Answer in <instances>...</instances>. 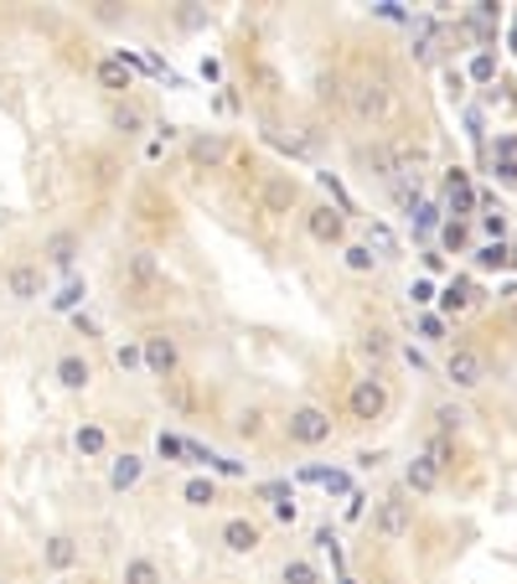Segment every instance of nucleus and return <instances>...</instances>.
Masks as SVG:
<instances>
[{
    "mask_svg": "<svg viewBox=\"0 0 517 584\" xmlns=\"http://www.w3.org/2000/svg\"><path fill=\"white\" fill-rule=\"evenodd\" d=\"M486 378H492V357H486L482 346L455 342V346L446 352V383H450V388L471 394V388H482Z\"/></svg>",
    "mask_w": 517,
    "mask_h": 584,
    "instance_id": "1a4fd4ad",
    "label": "nucleus"
},
{
    "mask_svg": "<svg viewBox=\"0 0 517 584\" xmlns=\"http://www.w3.org/2000/svg\"><path fill=\"white\" fill-rule=\"evenodd\" d=\"M316 181H321V191H327V202L337 207V212H342L346 223H352V212H358V202H352V191H346V187H342V181H337V176H331V172H321V176H316Z\"/></svg>",
    "mask_w": 517,
    "mask_h": 584,
    "instance_id": "2f4dec72",
    "label": "nucleus"
},
{
    "mask_svg": "<svg viewBox=\"0 0 517 584\" xmlns=\"http://www.w3.org/2000/svg\"><path fill=\"white\" fill-rule=\"evenodd\" d=\"M182 151H187V166L191 172H228V161H233V140L223 130H191L182 140Z\"/></svg>",
    "mask_w": 517,
    "mask_h": 584,
    "instance_id": "f8f14e48",
    "label": "nucleus"
},
{
    "mask_svg": "<svg viewBox=\"0 0 517 584\" xmlns=\"http://www.w3.org/2000/svg\"><path fill=\"white\" fill-rule=\"evenodd\" d=\"M270 513H275V522H279V528H295V522H300V502H295V497H285V502H275Z\"/></svg>",
    "mask_w": 517,
    "mask_h": 584,
    "instance_id": "58836bf2",
    "label": "nucleus"
},
{
    "mask_svg": "<svg viewBox=\"0 0 517 584\" xmlns=\"http://www.w3.org/2000/svg\"><path fill=\"white\" fill-rule=\"evenodd\" d=\"M202 84H223V63H218V57H202Z\"/></svg>",
    "mask_w": 517,
    "mask_h": 584,
    "instance_id": "37998d69",
    "label": "nucleus"
},
{
    "mask_svg": "<svg viewBox=\"0 0 517 584\" xmlns=\"http://www.w3.org/2000/svg\"><path fill=\"white\" fill-rule=\"evenodd\" d=\"M513 264H517V249H513Z\"/></svg>",
    "mask_w": 517,
    "mask_h": 584,
    "instance_id": "8fccbe9b",
    "label": "nucleus"
},
{
    "mask_svg": "<svg viewBox=\"0 0 517 584\" xmlns=\"http://www.w3.org/2000/svg\"><path fill=\"white\" fill-rule=\"evenodd\" d=\"M114 367H120L124 378H145V357H140V337H124V342H114Z\"/></svg>",
    "mask_w": 517,
    "mask_h": 584,
    "instance_id": "7c9ffc66",
    "label": "nucleus"
},
{
    "mask_svg": "<svg viewBox=\"0 0 517 584\" xmlns=\"http://www.w3.org/2000/svg\"><path fill=\"white\" fill-rule=\"evenodd\" d=\"M388 409H394V388H388V378H383V373H358V378L346 383V398H342L346 425H358V430L383 425V419H388Z\"/></svg>",
    "mask_w": 517,
    "mask_h": 584,
    "instance_id": "20e7f679",
    "label": "nucleus"
},
{
    "mask_svg": "<svg viewBox=\"0 0 517 584\" xmlns=\"http://www.w3.org/2000/svg\"><path fill=\"white\" fill-rule=\"evenodd\" d=\"M140 357H145V378L176 383L182 367H187V346H182V337L166 321H151V327L140 331Z\"/></svg>",
    "mask_w": 517,
    "mask_h": 584,
    "instance_id": "39448f33",
    "label": "nucleus"
},
{
    "mask_svg": "<svg viewBox=\"0 0 517 584\" xmlns=\"http://www.w3.org/2000/svg\"><path fill=\"white\" fill-rule=\"evenodd\" d=\"M99 378V362L88 357L84 346H63L57 357H52V383L63 388V394H88Z\"/></svg>",
    "mask_w": 517,
    "mask_h": 584,
    "instance_id": "4468645a",
    "label": "nucleus"
},
{
    "mask_svg": "<svg viewBox=\"0 0 517 584\" xmlns=\"http://www.w3.org/2000/svg\"><path fill=\"white\" fill-rule=\"evenodd\" d=\"M316 549H331V553H337V528H331V522H321V528H316Z\"/></svg>",
    "mask_w": 517,
    "mask_h": 584,
    "instance_id": "c03bdc74",
    "label": "nucleus"
},
{
    "mask_svg": "<svg viewBox=\"0 0 517 584\" xmlns=\"http://www.w3.org/2000/svg\"><path fill=\"white\" fill-rule=\"evenodd\" d=\"M404 362H409V367H419V373L430 367V362H425V352H414V346H404Z\"/></svg>",
    "mask_w": 517,
    "mask_h": 584,
    "instance_id": "a18cd8bd",
    "label": "nucleus"
},
{
    "mask_svg": "<svg viewBox=\"0 0 517 584\" xmlns=\"http://www.w3.org/2000/svg\"><path fill=\"white\" fill-rule=\"evenodd\" d=\"M367 249H373V254L383 258V264H388V258H404V249H398V233L388 223H367Z\"/></svg>",
    "mask_w": 517,
    "mask_h": 584,
    "instance_id": "c756f323",
    "label": "nucleus"
},
{
    "mask_svg": "<svg viewBox=\"0 0 517 584\" xmlns=\"http://www.w3.org/2000/svg\"><path fill=\"white\" fill-rule=\"evenodd\" d=\"M471 78H476V84H492V78H497V57H492V52H482V57L471 63Z\"/></svg>",
    "mask_w": 517,
    "mask_h": 584,
    "instance_id": "79ce46f5",
    "label": "nucleus"
},
{
    "mask_svg": "<svg viewBox=\"0 0 517 584\" xmlns=\"http://www.w3.org/2000/svg\"><path fill=\"white\" fill-rule=\"evenodd\" d=\"M114 290L124 310H166L172 300V275L151 243H130L114 254Z\"/></svg>",
    "mask_w": 517,
    "mask_h": 584,
    "instance_id": "f257e3e1",
    "label": "nucleus"
},
{
    "mask_svg": "<svg viewBox=\"0 0 517 584\" xmlns=\"http://www.w3.org/2000/svg\"><path fill=\"white\" fill-rule=\"evenodd\" d=\"M300 207H306V197H300V181H295L290 172H270L258 181V212H264L270 223H285Z\"/></svg>",
    "mask_w": 517,
    "mask_h": 584,
    "instance_id": "9d476101",
    "label": "nucleus"
},
{
    "mask_svg": "<svg viewBox=\"0 0 517 584\" xmlns=\"http://www.w3.org/2000/svg\"><path fill=\"white\" fill-rule=\"evenodd\" d=\"M264 543H270V528L254 513H228L218 522V549L228 559H254V553H264Z\"/></svg>",
    "mask_w": 517,
    "mask_h": 584,
    "instance_id": "0eeeda50",
    "label": "nucleus"
},
{
    "mask_svg": "<svg viewBox=\"0 0 517 584\" xmlns=\"http://www.w3.org/2000/svg\"><path fill=\"white\" fill-rule=\"evenodd\" d=\"M440 239H446V249H455V254H461V249H465V223H461V218L440 223Z\"/></svg>",
    "mask_w": 517,
    "mask_h": 584,
    "instance_id": "a19ab883",
    "label": "nucleus"
},
{
    "mask_svg": "<svg viewBox=\"0 0 517 584\" xmlns=\"http://www.w3.org/2000/svg\"><path fill=\"white\" fill-rule=\"evenodd\" d=\"M337 254H342V269H346V275H378V269H383V258L373 254V249H367L362 239H346Z\"/></svg>",
    "mask_w": 517,
    "mask_h": 584,
    "instance_id": "cd10ccee",
    "label": "nucleus"
},
{
    "mask_svg": "<svg viewBox=\"0 0 517 584\" xmlns=\"http://www.w3.org/2000/svg\"><path fill=\"white\" fill-rule=\"evenodd\" d=\"M461 430H465L461 404H435V434H461Z\"/></svg>",
    "mask_w": 517,
    "mask_h": 584,
    "instance_id": "72a5a7b5",
    "label": "nucleus"
},
{
    "mask_svg": "<svg viewBox=\"0 0 517 584\" xmlns=\"http://www.w3.org/2000/svg\"><path fill=\"white\" fill-rule=\"evenodd\" d=\"M440 476H446V471H440V465L419 450V455L404 465V492H409L414 502H425V497H435V492H440Z\"/></svg>",
    "mask_w": 517,
    "mask_h": 584,
    "instance_id": "6ab92c4d",
    "label": "nucleus"
},
{
    "mask_svg": "<svg viewBox=\"0 0 517 584\" xmlns=\"http://www.w3.org/2000/svg\"><path fill=\"white\" fill-rule=\"evenodd\" d=\"M513 52H517V21H513Z\"/></svg>",
    "mask_w": 517,
    "mask_h": 584,
    "instance_id": "de8ad7c7",
    "label": "nucleus"
},
{
    "mask_svg": "<svg viewBox=\"0 0 517 584\" xmlns=\"http://www.w3.org/2000/svg\"><path fill=\"white\" fill-rule=\"evenodd\" d=\"M6 300H11V306L47 300V269H42L36 258H11V264H6Z\"/></svg>",
    "mask_w": 517,
    "mask_h": 584,
    "instance_id": "2eb2a0df",
    "label": "nucleus"
},
{
    "mask_svg": "<svg viewBox=\"0 0 517 584\" xmlns=\"http://www.w3.org/2000/svg\"><path fill=\"white\" fill-rule=\"evenodd\" d=\"M476 306V285L471 279H450L446 290H440V310L446 316H461V310H471Z\"/></svg>",
    "mask_w": 517,
    "mask_h": 584,
    "instance_id": "c85d7f7f",
    "label": "nucleus"
},
{
    "mask_svg": "<svg viewBox=\"0 0 517 584\" xmlns=\"http://www.w3.org/2000/svg\"><path fill=\"white\" fill-rule=\"evenodd\" d=\"M103 124H109V135L140 140L145 130H151V114H145L135 99H109V109H103Z\"/></svg>",
    "mask_w": 517,
    "mask_h": 584,
    "instance_id": "f3484780",
    "label": "nucleus"
},
{
    "mask_svg": "<svg viewBox=\"0 0 517 584\" xmlns=\"http://www.w3.org/2000/svg\"><path fill=\"white\" fill-rule=\"evenodd\" d=\"M337 584H358V580H352V574H342V580H337Z\"/></svg>",
    "mask_w": 517,
    "mask_h": 584,
    "instance_id": "49530a36",
    "label": "nucleus"
},
{
    "mask_svg": "<svg viewBox=\"0 0 517 584\" xmlns=\"http://www.w3.org/2000/svg\"><path fill=\"white\" fill-rule=\"evenodd\" d=\"M414 331H419L425 342H446V316H435V310H425V316L414 321Z\"/></svg>",
    "mask_w": 517,
    "mask_h": 584,
    "instance_id": "c9c22d12",
    "label": "nucleus"
},
{
    "mask_svg": "<svg viewBox=\"0 0 517 584\" xmlns=\"http://www.w3.org/2000/svg\"><path fill=\"white\" fill-rule=\"evenodd\" d=\"M78 564H84V538L73 533V528L42 533V569H47V580H68Z\"/></svg>",
    "mask_w": 517,
    "mask_h": 584,
    "instance_id": "ddd939ff",
    "label": "nucleus"
},
{
    "mask_svg": "<svg viewBox=\"0 0 517 584\" xmlns=\"http://www.w3.org/2000/svg\"><path fill=\"white\" fill-rule=\"evenodd\" d=\"M114 584H166V564L155 553H130L120 564V580Z\"/></svg>",
    "mask_w": 517,
    "mask_h": 584,
    "instance_id": "b1692460",
    "label": "nucleus"
},
{
    "mask_svg": "<svg viewBox=\"0 0 517 584\" xmlns=\"http://www.w3.org/2000/svg\"><path fill=\"white\" fill-rule=\"evenodd\" d=\"M367 528H373L378 543H404V538L414 533V497L404 492V486H398V492H383V497L373 502Z\"/></svg>",
    "mask_w": 517,
    "mask_h": 584,
    "instance_id": "423d86ee",
    "label": "nucleus"
},
{
    "mask_svg": "<svg viewBox=\"0 0 517 584\" xmlns=\"http://www.w3.org/2000/svg\"><path fill=\"white\" fill-rule=\"evenodd\" d=\"M513 264V249L507 243H482L476 249V269H507Z\"/></svg>",
    "mask_w": 517,
    "mask_h": 584,
    "instance_id": "f704fd0d",
    "label": "nucleus"
},
{
    "mask_svg": "<svg viewBox=\"0 0 517 584\" xmlns=\"http://www.w3.org/2000/svg\"><path fill=\"white\" fill-rule=\"evenodd\" d=\"M109 445H114V440H109V425H103V419H78V425H73V450H78L84 461H109Z\"/></svg>",
    "mask_w": 517,
    "mask_h": 584,
    "instance_id": "412c9836",
    "label": "nucleus"
},
{
    "mask_svg": "<svg viewBox=\"0 0 517 584\" xmlns=\"http://www.w3.org/2000/svg\"><path fill=\"white\" fill-rule=\"evenodd\" d=\"M68 321H73V331H78V337H84V342H103L99 321H94V316H88V310H78V316H68Z\"/></svg>",
    "mask_w": 517,
    "mask_h": 584,
    "instance_id": "4c0bfd02",
    "label": "nucleus"
},
{
    "mask_svg": "<svg viewBox=\"0 0 517 584\" xmlns=\"http://www.w3.org/2000/svg\"><path fill=\"white\" fill-rule=\"evenodd\" d=\"M446 197H450V212H455V218H461V223H465V218H471V212H476V207H482V202H476V197H482V191L471 187V176H465L461 166H455V172L446 176Z\"/></svg>",
    "mask_w": 517,
    "mask_h": 584,
    "instance_id": "a878e982",
    "label": "nucleus"
},
{
    "mask_svg": "<svg viewBox=\"0 0 517 584\" xmlns=\"http://www.w3.org/2000/svg\"><path fill=\"white\" fill-rule=\"evenodd\" d=\"M94 78H99V88L109 99H130V88H135V73L124 68L120 57H99V63H94Z\"/></svg>",
    "mask_w": 517,
    "mask_h": 584,
    "instance_id": "5701e85b",
    "label": "nucleus"
},
{
    "mask_svg": "<svg viewBox=\"0 0 517 584\" xmlns=\"http://www.w3.org/2000/svg\"><path fill=\"white\" fill-rule=\"evenodd\" d=\"M176 497H182V507H191V513H212V507L223 502V482H218V476H187Z\"/></svg>",
    "mask_w": 517,
    "mask_h": 584,
    "instance_id": "4be33fe9",
    "label": "nucleus"
},
{
    "mask_svg": "<svg viewBox=\"0 0 517 584\" xmlns=\"http://www.w3.org/2000/svg\"><path fill=\"white\" fill-rule=\"evenodd\" d=\"M42 584H68V580H42Z\"/></svg>",
    "mask_w": 517,
    "mask_h": 584,
    "instance_id": "09e8293b",
    "label": "nucleus"
},
{
    "mask_svg": "<svg viewBox=\"0 0 517 584\" xmlns=\"http://www.w3.org/2000/svg\"><path fill=\"white\" fill-rule=\"evenodd\" d=\"M279 584H327V574H321V564L310 559V553H285L275 569Z\"/></svg>",
    "mask_w": 517,
    "mask_h": 584,
    "instance_id": "393cba45",
    "label": "nucleus"
},
{
    "mask_svg": "<svg viewBox=\"0 0 517 584\" xmlns=\"http://www.w3.org/2000/svg\"><path fill=\"white\" fill-rule=\"evenodd\" d=\"M270 419H275V414L264 409V404H239L233 419H228V430H233V440H243V445H258V440L270 434Z\"/></svg>",
    "mask_w": 517,
    "mask_h": 584,
    "instance_id": "aec40b11",
    "label": "nucleus"
},
{
    "mask_svg": "<svg viewBox=\"0 0 517 584\" xmlns=\"http://www.w3.org/2000/svg\"><path fill=\"white\" fill-rule=\"evenodd\" d=\"M88 300V279L84 275H73L57 285V295H47V310H57V316H78Z\"/></svg>",
    "mask_w": 517,
    "mask_h": 584,
    "instance_id": "bb28decb",
    "label": "nucleus"
},
{
    "mask_svg": "<svg viewBox=\"0 0 517 584\" xmlns=\"http://www.w3.org/2000/svg\"><path fill=\"white\" fill-rule=\"evenodd\" d=\"M342 103H346V114H352V124H362V130H378V124L394 120L398 93H394V84H388V73L362 68V73H352V78H346Z\"/></svg>",
    "mask_w": 517,
    "mask_h": 584,
    "instance_id": "f03ea898",
    "label": "nucleus"
},
{
    "mask_svg": "<svg viewBox=\"0 0 517 584\" xmlns=\"http://www.w3.org/2000/svg\"><path fill=\"white\" fill-rule=\"evenodd\" d=\"M300 233H306L316 249H342L352 233H346V218L337 212V207L321 197V202H306L300 207Z\"/></svg>",
    "mask_w": 517,
    "mask_h": 584,
    "instance_id": "6e6552de",
    "label": "nucleus"
},
{
    "mask_svg": "<svg viewBox=\"0 0 517 584\" xmlns=\"http://www.w3.org/2000/svg\"><path fill=\"white\" fill-rule=\"evenodd\" d=\"M254 492L270 502V507H275V502H285V497H295V486H290V482H258Z\"/></svg>",
    "mask_w": 517,
    "mask_h": 584,
    "instance_id": "ea45409f",
    "label": "nucleus"
},
{
    "mask_svg": "<svg viewBox=\"0 0 517 584\" xmlns=\"http://www.w3.org/2000/svg\"><path fill=\"white\" fill-rule=\"evenodd\" d=\"M155 455H161V461H172V465H187V434L155 430Z\"/></svg>",
    "mask_w": 517,
    "mask_h": 584,
    "instance_id": "473e14b6",
    "label": "nucleus"
},
{
    "mask_svg": "<svg viewBox=\"0 0 517 584\" xmlns=\"http://www.w3.org/2000/svg\"><path fill=\"white\" fill-rule=\"evenodd\" d=\"M430 300H440V290H435V279H430V275H419V279L409 285V306H419V310H425Z\"/></svg>",
    "mask_w": 517,
    "mask_h": 584,
    "instance_id": "e433bc0d",
    "label": "nucleus"
},
{
    "mask_svg": "<svg viewBox=\"0 0 517 584\" xmlns=\"http://www.w3.org/2000/svg\"><path fill=\"white\" fill-rule=\"evenodd\" d=\"M358 357L367 362V373H383V367H388V362L398 357L394 331H388V327H367V331H358Z\"/></svg>",
    "mask_w": 517,
    "mask_h": 584,
    "instance_id": "a211bd4d",
    "label": "nucleus"
},
{
    "mask_svg": "<svg viewBox=\"0 0 517 584\" xmlns=\"http://www.w3.org/2000/svg\"><path fill=\"white\" fill-rule=\"evenodd\" d=\"M140 482H145V455H140V450H120V455H109L103 486H109L114 497H130Z\"/></svg>",
    "mask_w": 517,
    "mask_h": 584,
    "instance_id": "dca6fc26",
    "label": "nucleus"
},
{
    "mask_svg": "<svg viewBox=\"0 0 517 584\" xmlns=\"http://www.w3.org/2000/svg\"><path fill=\"white\" fill-rule=\"evenodd\" d=\"M78 254H84V233L78 228H52L47 239H42V269L57 279H73L78 275Z\"/></svg>",
    "mask_w": 517,
    "mask_h": 584,
    "instance_id": "9b49d317",
    "label": "nucleus"
},
{
    "mask_svg": "<svg viewBox=\"0 0 517 584\" xmlns=\"http://www.w3.org/2000/svg\"><path fill=\"white\" fill-rule=\"evenodd\" d=\"M279 440H285L290 450H321V445L337 440V419H331L327 404L300 398V404H290L285 419H279Z\"/></svg>",
    "mask_w": 517,
    "mask_h": 584,
    "instance_id": "7ed1b4c3",
    "label": "nucleus"
}]
</instances>
